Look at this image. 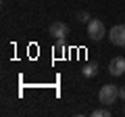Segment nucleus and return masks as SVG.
Segmentation results:
<instances>
[{
	"instance_id": "f257e3e1",
	"label": "nucleus",
	"mask_w": 125,
	"mask_h": 117,
	"mask_svg": "<svg viewBox=\"0 0 125 117\" xmlns=\"http://www.w3.org/2000/svg\"><path fill=\"white\" fill-rule=\"evenodd\" d=\"M119 98V88L115 84H104L98 92V100L104 105V107H111L115 100Z\"/></svg>"
},
{
	"instance_id": "f03ea898",
	"label": "nucleus",
	"mask_w": 125,
	"mask_h": 117,
	"mask_svg": "<svg viewBox=\"0 0 125 117\" xmlns=\"http://www.w3.org/2000/svg\"><path fill=\"white\" fill-rule=\"evenodd\" d=\"M88 36H90V40H94V42L102 40V38L106 36V27H104V23L100 21V19H90V23H88Z\"/></svg>"
},
{
	"instance_id": "7ed1b4c3",
	"label": "nucleus",
	"mask_w": 125,
	"mask_h": 117,
	"mask_svg": "<svg viewBox=\"0 0 125 117\" xmlns=\"http://www.w3.org/2000/svg\"><path fill=\"white\" fill-rule=\"evenodd\" d=\"M108 40H111V44H115V46H125V23H119V25L111 27Z\"/></svg>"
},
{
	"instance_id": "20e7f679",
	"label": "nucleus",
	"mask_w": 125,
	"mask_h": 117,
	"mask_svg": "<svg viewBox=\"0 0 125 117\" xmlns=\"http://www.w3.org/2000/svg\"><path fill=\"white\" fill-rule=\"evenodd\" d=\"M48 34L54 38H65L69 34V25L67 23H62V21H52L48 25Z\"/></svg>"
},
{
	"instance_id": "39448f33",
	"label": "nucleus",
	"mask_w": 125,
	"mask_h": 117,
	"mask_svg": "<svg viewBox=\"0 0 125 117\" xmlns=\"http://www.w3.org/2000/svg\"><path fill=\"white\" fill-rule=\"evenodd\" d=\"M108 73L111 75H115V77H119V75H123L125 73V57H115L108 63Z\"/></svg>"
},
{
	"instance_id": "423d86ee",
	"label": "nucleus",
	"mask_w": 125,
	"mask_h": 117,
	"mask_svg": "<svg viewBox=\"0 0 125 117\" xmlns=\"http://www.w3.org/2000/svg\"><path fill=\"white\" fill-rule=\"evenodd\" d=\"M81 73H83L85 77H94L96 73H98V65H94V63H88L83 69H81Z\"/></svg>"
},
{
	"instance_id": "0eeeda50",
	"label": "nucleus",
	"mask_w": 125,
	"mask_h": 117,
	"mask_svg": "<svg viewBox=\"0 0 125 117\" xmlns=\"http://www.w3.org/2000/svg\"><path fill=\"white\" fill-rule=\"evenodd\" d=\"M62 40H65V38H58V42L54 44V52H56L58 57H61V54L65 52V42H62Z\"/></svg>"
},
{
	"instance_id": "6e6552de",
	"label": "nucleus",
	"mask_w": 125,
	"mask_h": 117,
	"mask_svg": "<svg viewBox=\"0 0 125 117\" xmlns=\"http://www.w3.org/2000/svg\"><path fill=\"white\" fill-rule=\"evenodd\" d=\"M92 115L94 117H111V111H108V109H96Z\"/></svg>"
},
{
	"instance_id": "1a4fd4ad",
	"label": "nucleus",
	"mask_w": 125,
	"mask_h": 117,
	"mask_svg": "<svg viewBox=\"0 0 125 117\" xmlns=\"http://www.w3.org/2000/svg\"><path fill=\"white\" fill-rule=\"evenodd\" d=\"M77 19H79V23H90V13L88 11H81V13L77 15Z\"/></svg>"
},
{
	"instance_id": "9d476101",
	"label": "nucleus",
	"mask_w": 125,
	"mask_h": 117,
	"mask_svg": "<svg viewBox=\"0 0 125 117\" xmlns=\"http://www.w3.org/2000/svg\"><path fill=\"white\" fill-rule=\"evenodd\" d=\"M119 98L125 100V86H123V88H119Z\"/></svg>"
},
{
	"instance_id": "9b49d317",
	"label": "nucleus",
	"mask_w": 125,
	"mask_h": 117,
	"mask_svg": "<svg viewBox=\"0 0 125 117\" xmlns=\"http://www.w3.org/2000/svg\"><path fill=\"white\" fill-rule=\"evenodd\" d=\"M123 113H125V111H123Z\"/></svg>"
}]
</instances>
